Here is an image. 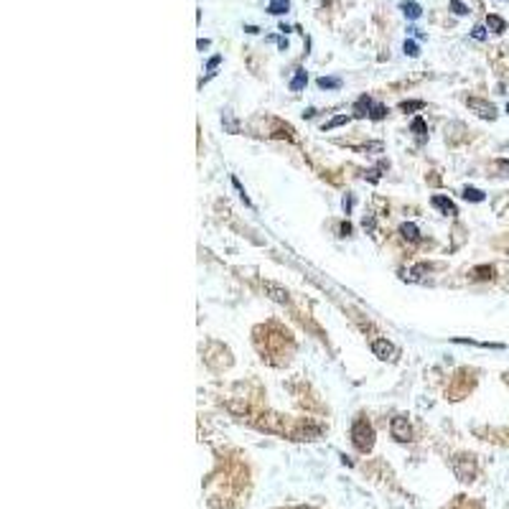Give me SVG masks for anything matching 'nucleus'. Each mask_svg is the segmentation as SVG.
Wrapping results in <instances>:
<instances>
[{
    "mask_svg": "<svg viewBox=\"0 0 509 509\" xmlns=\"http://www.w3.org/2000/svg\"><path fill=\"white\" fill-rule=\"evenodd\" d=\"M351 443L359 448V451H369V448L374 445V430H372V425L367 423V420H362V417H359V420L351 425Z\"/></svg>",
    "mask_w": 509,
    "mask_h": 509,
    "instance_id": "obj_1",
    "label": "nucleus"
},
{
    "mask_svg": "<svg viewBox=\"0 0 509 509\" xmlns=\"http://www.w3.org/2000/svg\"><path fill=\"white\" fill-rule=\"evenodd\" d=\"M453 474L461 481H474L476 476V458L474 456H456L453 458Z\"/></svg>",
    "mask_w": 509,
    "mask_h": 509,
    "instance_id": "obj_2",
    "label": "nucleus"
},
{
    "mask_svg": "<svg viewBox=\"0 0 509 509\" xmlns=\"http://www.w3.org/2000/svg\"><path fill=\"white\" fill-rule=\"evenodd\" d=\"M372 354L382 359V362H395L397 359V347L392 341H387V339H374L372 341Z\"/></svg>",
    "mask_w": 509,
    "mask_h": 509,
    "instance_id": "obj_3",
    "label": "nucleus"
},
{
    "mask_svg": "<svg viewBox=\"0 0 509 509\" xmlns=\"http://www.w3.org/2000/svg\"><path fill=\"white\" fill-rule=\"evenodd\" d=\"M390 433H392V438H395V441L408 443V441L413 438V428H410V423H408V417H402V415L392 417V423H390Z\"/></svg>",
    "mask_w": 509,
    "mask_h": 509,
    "instance_id": "obj_4",
    "label": "nucleus"
},
{
    "mask_svg": "<svg viewBox=\"0 0 509 509\" xmlns=\"http://www.w3.org/2000/svg\"><path fill=\"white\" fill-rule=\"evenodd\" d=\"M262 290H265V295H270L275 303H280V306H288L290 303V293L283 288V286H278V283H273V280H262Z\"/></svg>",
    "mask_w": 509,
    "mask_h": 509,
    "instance_id": "obj_5",
    "label": "nucleus"
},
{
    "mask_svg": "<svg viewBox=\"0 0 509 509\" xmlns=\"http://www.w3.org/2000/svg\"><path fill=\"white\" fill-rule=\"evenodd\" d=\"M466 104H469V107H471L478 117H484V120H494V117H497V107H494L491 102H486V99L469 97V99H466Z\"/></svg>",
    "mask_w": 509,
    "mask_h": 509,
    "instance_id": "obj_6",
    "label": "nucleus"
},
{
    "mask_svg": "<svg viewBox=\"0 0 509 509\" xmlns=\"http://www.w3.org/2000/svg\"><path fill=\"white\" fill-rule=\"evenodd\" d=\"M430 204H433V209H438L441 214H445V217H456L458 214V209H456V204L451 201V199H445V196H433L430 199Z\"/></svg>",
    "mask_w": 509,
    "mask_h": 509,
    "instance_id": "obj_7",
    "label": "nucleus"
},
{
    "mask_svg": "<svg viewBox=\"0 0 509 509\" xmlns=\"http://www.w3.org/2000/svg\"><path fill=\"white\" fill-rule=\"evenodd\" d=\"M372 110H374V102L369 95H362L354 102V117H367V115H372Z\"/></svg>",
    "mask_w": 509,
    "mask_h": 509,
    "instance_id": "obj_8",
    "label": "nucleus"
},
{
    "mask_svg": "<svg viewBox=\"0 0 509 509\" xmlns=\"http://www.w3.org/2000/svg\"><path fill=\"white\" fill-rule=\"evenodd\" d=\"M400 10L405 13V18H410V21H415V18L423 16V8L417 5V3H408V0H405V3H400Z\"/></svg>",
    "mask_w": 509,
    "mask_h": 509,
    "instance_id": "obj_9",
    "label": "nucleus"
},
{
    "mask_svg": "<svg viewBox=\"0 0 509 509\" xmlns=\"http://www.w3.org/2000/svg\"><path fill=\"white\" fill-rule=\"evenodd\" d=\"M486 28L494 31V33H502V31H507V21L499 18V16H494V13H489V16H486Z\"/></svg>",
    "mask_w": 509,
    "mask_h": 509,
    "instance_id": "obj_10",
    "label": "nucleus"
},
{
    "mask_svg": "<svg viewBox=\"0 0 509 509\" xmlns=\"http://www.w3.org/2000/svg\"><path fill=\"white\" fill-rule=\"evenodd\" d=\"M306 82H308V74H306V69H295L293 79H290V89H293V92H301V89L306 87Z\"/></svg>",
    "mask_w": 509,
    "mask_h": 509,
    "instance_id": "obj_11",
    "label": "nucleus"
},
{
    "mask_svg": "<svg viewBox=\"0 0 509 509\" xmlns=\"http://www.w3.org/2000/svg\"><path fill=\"white\" fill-rule=\"evenodd\" d=\"M400 234L405 237V239H410V242H417V239H420V232H417V227H415L413 222L400 224Z\"/></svg>",
    "mask_w": 509,
    "mask_h": 509,
    "instance_id": "obj_12",
    "label": "nucleus"
},
{
    "mask_svg": "<svg viewBox=\"0 0 509 509\" xmlns=\"http://www.w3.org/2000/svg\"><path fill=\"white\" fill-rule=\"evenodd\" d=\"M288 10H290V0H270V5H267V13H273V16H283Z\"/></svg>",
    "mask_w": 509,
    "mask_h": 509,
    "instance_id": "obj_13",
    "label": "nucleus"
},
{
    "mask_svg": "<svg viewBox=\"0 0 509 509\" xmlns=\"http://www.w3.org/2000/svg\"><path fill=\"white\" fill-rule=\"evenodd\" d=\"M425 102L423 99H408V102H400V112H415V110H423Z\"/></svg>",
    "mask_w": 509,
    "mask_h": 509,
    "instance_id": "obj_14",
    "label": "nucleus"
},
{
    "mask_svg": "<svg viewBox=\"0 0 509 509\" xmlns=\"http://www.w3.org/2000/svg\"><path fill=\"white\" fill-rule=\"evenodd\" d=\"M463 199L478 204V201H484L486 196H484V191H478V189H474V186H466V189H463Z\"/></svg>",
    "mask_w": 509,
    "mask_h": 509,
    "instance_id": "obj_15",
    "label": "nucleus"
},
{
    "mask_svg": "<svg viewBox=\"0 0 509 509\" xmlns=\"http://www.w3.org/2000/svg\"><path fill=\"white\" fill-rule=\"evenodd\" d=\"M410 130L415 132L417 138H425V132H428V125H425V120H423V117H415L413 123H410Z\"/></svg>",
    "mask_w": 509,
    "mask_h": 509,
    "instance_id": "obj_16",
    "label": "nucleus"
},
{
    "mask_svg": "<svg viewBox=\"0 0 509 509\" xmlns=\"http://www.w3.org/2000/svg\"><path fill=\"white\" fill-rule=\"evenodd\" d=\"M349 120H351L349 115H339V117H334V120H328V123L323 125V132H326V130H334V127H341V125H347Z\"/></svg>",
    "mask_w": 509,
    "mask_h": 509,
    "instance_id": "obj_17",
    "label": "nucleus"
},
{
    "mask_svg": "<svg viewBox=\"0 0 509 509\" xmlns=\"http://www.w3.org/2000/svg\"><path fill=\"white\" fill-rule=\"evenodd\" d=\"M318 87H321V89H339V87H341V79H339V77H321V79H318Z\"/></svg>",
    "mask_w": 509,
    "mask_h": 509,
    "instance_id": "obj_18",
    "label": "nucleus"
},
{
    "mask_svg": "<svg viewBox=\"0 0 509 509\" xmlns=\"http://www.w3.org/2000/svg\"><path fill=\"white\" fill-rule=\"evenodd\" d=\"M448 8H451L453 16H466V13H469V5L461 3V0H451V5H448Z\"/></svg>",
    "mask_w": 509,
    "mask_h": 509,
    "instance_id": "obj_19",
    "label": "nucleus"
},
{
    "mask_svg": "<svg viewBox=\"0 0 509 509\" xmlns=\"http://www.w3.org/2000/svg\"><path fill=\"white\" fill-rule=\"evenodd\" d=\"M402 51H405V54H408L410 59H415V56H420V49H417V43H415V41H410V38H408L405 43H402Z\"/></svg>",
    "mask_w": 509,
    "mask_h": 509,
    "instance_id": "obj_20",
    "label": "nucleus"
},
{
    "mask_svg": "<svg viewBox=\"0 0 509 509\" xmlns=\"http://www.w3.org/2000/svg\"><path fill=\"white\" fill-rule=\"evenodd\" d=\"M384 115H387V107H384V104H374V110H372L369 117H372V120H382Z\"/></svg>",
    "mask_w": 509,
    "mask_h": 509,
    "instance_id": "obj_21",
    "label": "nucleus"
},
{
    "mask_svg": "<svg viewBox=\"0 0 509 509\" xmlns=\"http://www.w3.org/2000/svg\"><path fill=\"white\" fill-rule=\"evenodd\" d=\"M471 36H474L476 41H484V38H486V26H474Z\"/></svg>",
    "mask_w": 509,
    "mask_h": 509,
    "instance_id": "obj_22",
    "label": "nucleus"
},
{
    "mask_svg": "<svg viewBox=\"0 0 509 509\" xmlns=\"http://www.w3.org/2000/svg\"><path fill=\"white\" fill-rule=\"evenodd\" d=\"M474 275H476V278H481V280H484V278H491V275H494V267H476Z\"/></svg>",
    "mask_w": 509,
    "mask_h": 509,
    "instance_id": "obj_23",
    "label": "nucleus"
},
{
    "mask_svg": "<svg viewBox=\"0 0 509 509\" xmlns=\"http://www.w3.org/2000/svg\"><path fill=\"white\" fill-rule=\"evenodd\" d=\"M232 186H234V189L239 191V196H242V201H245V204L250 206V199H247V193H245V189H242V184H239V181H237V178H234V176H232Z\"/></svg>",
    "mask_w": 509,
    "mask_h": 509,
    "instance_id": "obj_24",
    "label": "nucleus"
},
{
    "mask_svg": "<svg viewBox=\"0 0 509 509\" xmlns=\"http://www.w3.org/2000/svg\"><path fill=\"white\" fill-rule=\"evenodd\" d=\"M341 206H344V212H347V214H351V206H354V196H351V193H347V196H344Z\"/></svg>",
    "mask_w": 509,
    "mask_h": 509,
    "instance_id": "obj_25",
    "label": "nucleus"
},
{
    "mask_svg": "<svg viewBox=\"0 0 509 509\" xmlns=\"http://www.w3.org/2000/svg\"><path fill=\"white\" fill-rule=\"evenodd\" d=\"M219 64H222V56H212V59H209V64H206V69L214 74V69H217Z\"/></svg>",
    "mask_w": 509,
    "mask_h": 509,
    "instance_id": "obj_26",
    "label": "nucleus"
},
{
    "mask_svg": "<svg viewBox=\"0 0 509 509\" xmlns=\"http://www.w3.org/2000/svg\"><path fill=\"white\" fill-rule=\"evenodd\" d=\"M196 46H199V51H206L209 46H212V41H209V38H199V41H196Z\"/></svg>",
    "mask_w": 509,
    "mask_h": 509,
    "instance_id": "obj_27",
    "label": "nucleus"
},
{
    "mask_svg": "<svg viewBox=\"0 0 509 509\" xmlns=\"http://www.w3.org/2000/svg\"><path fill=\"white\" fill-rule=\"evenodd\" d=\"M351 234V224L347 222V224H341V237H349Z\"/></svg>",
    "mask_w": 509,
    "mask_h": 509,
    "instance_id": "obj_28",
    "label": "nucleus"
},
{
    "mask_svg": "<svg viewBox=\"0 0 509 509\" xmlns=\"http://www.w3.org/2000/svg\"><path fill=\"white\" fill-rule=\"evenodd\" d=\"M270 41H278V46H280L283 51H286V49H288V41H286V38H270Z\"/></svg>",
    "mask_w": 509,
    "mask_h": 509,
    "instance_id": "obj_29",
    "label": "nucleus"
},
{
    "mask_svg": "<svg viewBox=\"0 0 509 509\" xmlns=\"http://www.w3.org/2000/svg\"><path fill=\"white\" fill-rule=\"evenodd\" d=\"M245 31H247V33H260V28H257V26H245Z\"/></svg>",
    "mask_w": 509,
    "mask_h": 509,
    "instance_id": "obj_30",
    "label": "nucleus"
},
{
    "mask_svg": "<svg viewBox=\"0 0 509 509\" xmlns=\"http://www.w3.org/2000/svg\"><path fill=\"white\" fill-rule=\"evenodd\" d=\"M313 115H316V110H313V107H308V110L303 112V117H313Z\"/></svg>",
    "mask_w": 509,
    "mask_h": 509,
    "instance_id": "obj_31",
    "label": "nucleus"
},
{
    "mask_svg": "<svg viewBox=\"0 0 509 509\" xmlns=\"http://www.w3.org/2000/svg\"><path fill=\"white\" fill-rule=\"evenodd\" d=\"M507 112H509V104H507Z\"/></svg>",
    "mask_w": 509,
    "mask_h": 509,
    "instance_id": "obj_32",
    "label": "nucleus"
},
{
    "mask_svg": "<svg viewBox=\"0 0 509 509\" xmlns=\"http://www.w3.org/2000/svg\"><path fill=\"white\" fill-rule=\"evenodd\" d=\"M298 509H306V507H298Z\"/></svg>",
    "mask_w": 509,
    "mask_h": 509,
    "instance_id": "obj_33",
    "label": "nucleus"
}]
</instances>
